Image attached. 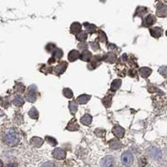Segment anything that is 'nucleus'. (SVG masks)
<instances>
[{
	"instance_id": "obj_34",
	"label": "nucleus",
	"mask_w": 167,
	"mask_h": 167,
	"mask_svg": "<svg viewBox=\"0 0 167 167\" xmlns=\"http://www.w3.org/2000/svg\"><path fill=\"white\" fill-rule=\"evenodd\" d=\"M166 36H167V31H166Z\"/></svg>"
},
{
	"instance_id": "obj_4",
	"label": "nucleus",
	"mask_w": 167,
	"mask_h": 167,
	"mask_svg": "<svg viewBox=\"0 0 167 167\" xmlns=\"http://www.w3.org/2000/svg\"><path fill=\"white\" fill-rule=\"evenodd\" d=\"M53 156L57 160H64L66 156V153L64 150H62L60 148H58V149H55L54 150Z\"/></svg>"
},
{
	"instance_id": "obj_30",
	"label": "nucleus",
	"mask_w": 167,
	"mask_h": 167,
	"mask_svg": "<svg viewBox=\"0 0 167 167\" xmlns=\"http://www.w3.org/2000/svg\"><path fill=\"white\" fill-rule=\"evenodd\" d=\"M90 47L92 48L93 50H100V45L97 42H92L90 43Z\"/></svg>"
},
{
	"instance_id": "obj_11",
	"label": "nucleus",
	"mask_w": 167,
	"mask_h": 167,
	"mask_svg": "<svg viewBox=\"0 0 167 167\" xmlns=\"http://www.w3.org/2000/svg\"><path fill=\"white\" fill-rule=\"evenodd\" d=\"M113 134L117 138H122L125 134V129L120 126H115L113 129Z\"/></svg>"
},
{
	"instance_id": "obj_19",
	"label": "nucleus",
	"mask_w": 167,
	"mask_h": 167,
	"mask_svg": "<svg viewBox=\"0 0 167 167\" xmlns=\"http://www.w3.org/2000/svg\"><path fill=\"white\" fill-rule=\"evenodd\" d=\"M121 85V80L120 79H115L111 84V90L113 92H115Z\"/></svg>"
},
{
	"instance_id": "obj_6",
	"label": "nucleus",
	"mask_w": 167,
	"mask_h": 167,
	"mask_svg": "<svg viewBox=\"0 0 167 167\" xmlns=\"http://www.w3.org/2000/svg\"><path fill=\"white\" fill-rule=\"evenodd\" d=\"M79 58H80V59H82L83 61L89 62L92 59V54L87 50H83L82 53L79 54Z\"/></svg>"
},
{
	"instance_id": "obj_23",
	"label": "nucleus",
	"mask_w": 167,
	"mask_h": 167,
	"mask_svg": "<svg viewBox=\"0 0 167 167\" xmlns=\"http://www.w3.org/2000/svg\"><path fill=\"white\" fill-rule=\"evenodd\" d=\"M87 33L86 32H84V31H80L79 33H78L76 34V39L79 40V41H81V42H84V40H86L87 39Z\"/></svg>"
},
{
	"instance_id": "obj_21",
	"label": "nucleus",
	"mask_w": 167,
	"mask_h": 167,
	"mask_svg": "<svg viewBox=\"0 0 167 167\" xmlns=\"http://www.w3.org/2000/svg\"><path fill=\"white\" fill-rule=\"evenodd\" d=\"M92 122V117L90 116L89 115H85L82 117L81 119V123L85 125H89Z\"/></svg>"
},
{
	"instance_id": "obj_20",
	"label": "nucleus",
	"mask_w": 167,
	"mask_h": 167,
	"mask_svg": "<svg viewBox=\"0 0 167 167\" xmlns=\"http://www.w3.org/2000/svg\"><path fill=\"white\" fill-rule=\"evenodd\" d=\"M31 143H32V145H33L34 146L39 147V146H41V145H43L44 140L42 139H40L39 137H33V139H31Z\"/></svg>"
},
{
	"instance_id": "obj_28",
	"label": "nucleus",
	"mask_w": 167,
	"mask_h": 167,
	"mask_svg": "<svg viewBox=\"0 0 167 167\" xmlns=\"http://www.w3.org/2000/svg\"><path fill=\"white\" fill-rule=\"evenodd\" d=\"M29 116L31 117V118H33V119H37V118L39 117V113L36 110L35 108H33V109L30 110V112H29Z\"/></svg>"
},
{
	"instance_id": "obj_25",
	"label": "nucleus",
	"mask_w": 167,
	"mask_h": 167,
	"mask_svg": "<svg viewBox=\"0 0 167 167\" xmlns=\"http://www.w3.org/2000/svg\"><path fill=\"white\" fill-rule=\"evenodd\" d=\"M23 102H24L23 99L21 96H19V95L16 96V97L14 98V100H13V104H14V105H17V106L23 105Z\"/></svg>"
},
{
	"instance_id": "obj_27",
	"label": "nucleus",
	"mask_w": 167,
	"mask_h": 167,
	"mask_svg": "<svg viewBox=\"0 0 167 167\" xmlns=\"http://www.w3.org/2000/svg\"><path fill=\"white\" fill-rule=\"evenodd\" d=\"M63 94H64V95L66 97V98H68V99H70V98H72L73 97V92L71 89H68V88H66V89H64V92H63Z\"/></svg>"
},
{
	"instance_id": "obj_10",
	"label": "nucleus",
	"mask_w": 167,
	"mask_h": 167,
	"mask_svg": "<svg viewBox=\"0 0 167 167\" xmlns=\"http://www.w3.org/2000/svg\"><path fill=\"white\" fill-rule=\"evenodd\" d=\"M156 13H157V15H158V16H160V17L167 16V7L166 6L163 5V4H160V5L157 7Z\"/></svg>"
},
{
	"instance_id": "obj_14",
	"label": "nucleus",
	"mask_w": 167,
	"mask_h": 167,
	"mask_svg": "<svg viewBox=\"0 0 167 167\" xmlns=\"http://www.w3.org/2000/svg\"><path fill=\"white\" fill-rule=\"evenodd\" d=\"M79 52L77 51V50H72L71 52H69V60L71 62H74L75 61V60H77L79 58Z\"/></svg>"
},
{
	"instance_id": "obj_18",
	"label": "nucleus",
	"mask_w": 167,
	"mask_h": 167,
	"mask_svg": "<svg viewBox=\"0 0 167 167\" xmlns=\"http://www.w3.org/2000/svg\"><path fill=\"white\" fill-rule=\"evenodd\" d=\"M66 129H69V130H71V131H74V130L79 129V125L77 122H76V120H73L71 122H69Z\"/></svg>"
},
{
	"instance_id": "obj_5",
	"label": "nucleus",
	"mask_w": 167,
	"mask_h": 167,
	"mask_svg": "<svg viewBox=\"0 0 167 167\" xmlns=\"http://www.w3.org/2000/svg\"><path fill=\"white\" fill-rule=\"evenodd\" d=\"M156 22V17L154 15H148L145 18L144 21H143V25L145 27H150V26H152Z\"/></svg>"
},
{
	"instance_id": "obj_2",
	"label": "nucleus",
	"mask_w": 167,
	"mask_h": 167,
	"mask_svg": "<svg viewBox=\"0 0 167 167\" xmlns=\"http://www.w3.org/2000/svg\"><path fill=\"white\" fill-rule=\"evenodd\" d=\"M133 155L130 152H125L121 156V161L125 166H129L133 163Z\"/></svg>"
},
{
	"instance_id": "obj_3",
	"label": "nucleus",
	"mask_w": 167,
	"mask_h": 167,
	"mask_svg": "<svg viewBox=\"0 0 167 167\" xmlns=\"http://www.w3.org/2000/svg\"><path fill=\"white\" fill-rule=\"evenodd\" d=\"M102 167H114L115 166V160L111 156H106L101 161Z\"/></svg>"
},
{
	"instance_id": "obj_31",
	"label": "nucleus",
	"mask_w": 167,
	"mask_h": 167,
	"mask_svg": "<svg viewBox=\"0 0 167 167\" xmlns=\"http://www.w3.org/2000/svg\"><path fill=\"white\" fill-rule=\"evenodd\" d=\"M87 47H88V45H86L85 43H84H84H81L80 45H79V50H84V49H87Z\"/></svg>"
},
{
	"instance_id": "obj_16",
	"label": "nucleus",
	"mask_w": 167,
	"mask_h": 167,
	"mask_svg": "<svg viewBox=\"0 0 167 167\" xmlns=\"http://www.w3.org/2000/svg\"><path fill=\"white\" fill-rule=\"evenodd\" d=\"M89 99H90V96H89V95H80L78 99H77V102H78L79 105H84V104H86V103L89 101Z\"/></svg>"
},
{
	"instance_id": "obj_29",
	"label": "nucleus",
	"mask_w": 167,
	"mask_h": 167,
	"mask_svg": "<svg viewBox=\"0 0 167 167\" xmlns=\"http://www.w3.org/2000/svg\"><path fill=\"white\" fill-rule=\"evenodd\" d=\"M99 40H100V41L103 42V43H105V42L107 41L105 33H104L103 31H101V30L99 32Z\"/></svg>"
},
{
	"instance_id": "obj_33",
	"label": "nucleus",
	"mask_w": 167,
	"mask_h": 167,
	"mask_svg": "<svg viewBox=\"0 0 167 167\" xmlns=\"http://www.w3.org/2000/svg\"><path fill=\"white\" fill-rule=\"evenodd\" d=\"M3 166V163H2V161H0V167H2Z\"/></svg>"
},
{
	"instance_id": "obj_26",
	"label": "nucleus",
	"mask_w": 167,
	"mask_h": 167,
	"mask_svg": "<svg viewBox=\"0 0 167 167\" xmlns=\"http://www.w3.org/2000/svg\"><path fill=\"white\" fill-rule=\"evenodd\" d=\"M85 28H86V30L90 33H93L94 32H95L96 30V27H95L94 24H90V23H85L84 24Z\"/></svg>"
},
{
	"instance_id": "obj_7",
	"label": "nucleus",
	"mask_w": 167,
	"mask_h": 167,
	"mask_svg": "<svg viewBox=\"0 0 167 167\" xmlns=\"http://www.w3.org/2000/svg\"><path fill=\"white\" fill-rule=\"evenodd\" d=\"M116 54L110 51L104 55V60L107 63H115L116 60Z\"/></svg>"
},
{
	"instance_id": "obj_15",
	"label": "nucleus",
	"mask_w": 167,
	"mask_h": 167,
	"mask_svg": "<svg viewBox=\"0 0 167 167\" xmlns=\"http://www.w3.org/2000/svg\"><path fill=\"white\" fill-rule=\"evenodd\" d=\"M139 74L143 78H147L151 74V69L150 68H147V67H143V68L139 69Z\"/></svg>"
},
{
	"instance_id": "obj_22",
	"label": "nucleus",
	"mask_w": 167,
	"mask_h": 167,
	"mask_svg": "<svg viewBox=\"0 0 167 167\" xmlns=\"http://www.w3.org/2000/svg\"><path fill=\"white\" fill-rule=\"evenodd\" d=\"M69 110H70V112L72 115H74L77 110H78V104L75 102V101H71L69 102Z\"/></svg>"
},
{
	"instance_id": "obj_12",
	"label": "nucleus",
	"mask_w": 167,
	"mask_h": 167,
	"mask_svg": "<svg viewBox=\"0 0 167 167\" xmlns=\"http://www.w3.org/2000/svg\"><path fill=\"white\" fill-rule=\"evenodd\" d=\"M81 31V24L79 23H73L70 26V32L74 34H77Z\"/></svg>"
},
{
	"instance_id": "obj_8",
	"label": "nucleus",
	"mask_w": 167,
	"mask_h": 167,
	"mask_svg": "<svg viewBox=\"0 0 167 167\" xmlns=\"http://www.w3.org/2000/svg\"><path fill=\"white\" fill-rule=\"evenodd\" d=\"M150 35L156 39H158L161 36L162 34V28H159V27H154V28H150Z\"/></svg>"
},
{
	"instance_id": "obj_32",
	"label": "nucleus",
	"mask_w": 167,
	"mask_h": 167,
	"mask_svg": "<svg viewBox=\"0 0 167 167\" xmlns=\"http://www.w3.org/2000/svg\"><path fill=\"white\" fill-rule=\"evenodd\" d=\"M42 167H56L54 166V164H53V163H50V162H48V163H46L45 164L44 166Z\"/></svg>"
},
{
	"instance_id": "obj_24",
	"label": "nucleus",
	"mask_w": 167,
	"mask_h": 167,
	"mask_svg": "<svg viewBox=\"0 0 167 167\" xmlns=\"http://www.w3.org/2000/svg\"><path fill=\"white\" fill-rule=\"evenodd\" d=\"M120 146H121V144H120V142L118 140V139H112L111 141H110V147H111L112 149L116 150V149L120 148Z\"/></svg>"
},
{
	"instance_id": "obj_9",
	"label": "nucleus",
	"mask_w": 167,
	"mask_h": 167,
	"mask_svg": "<svg viewBox=\"0 0 167 167\" xmlns=\"http://www.w3.org/2000/svg\"><path fill=\"white\" fill-rule=\"evenodd\" d=\"M100 63H101V59L100 58V56H95V59L90 60V64L88 67H89V69H94L100 65Z\"/></svg>"
},
{
	"instance_id": "obj_13",
	"label": "nucleus",
	"mask_w": 167,
	"mask_h": 167,
	"mask_svg": "<svg viewBox=\"0 0 167 167\" xmlns=\"http://www.w3.org/2000/svg\"><path fill=\"white\" fill-rule=\"evenodd\" d=\"M67 68V63L66 62H62L59 64H58L54 69V71H56V74H60L62 73H64L65 71Z\"/></svg>"
},
{
	"instance_id": "obj_1",
	"label": "nucleus",
	"mask_w": 167,
	"mask_h": 167,
	"mask_svg": "<svg viewBox=\"0 0 167 167\" xmlns=\"http://www.w3.org/2000/svg\"><path fill=\"white\" fill-rule=\"evenodd\" d=\"M4 142L8 145L13 146L18 143V135L14 131H10L4 137Z\"/></svg>"
},
{
	"instance_id": "obj_17",
	"label": "nucleus",
	"mask_w": 167,
	"mask_h": 167,
	"mask_svg": "<svg viewBox=\"0 0 167 167\" xmlns=\"http://www.w3.org/2000/svg\"><path fill=\"white\" fill-rule=\"evenodd\" d=\"M29 92L27 93V95H26V99L29 101V102H33V101H35L36 100V93H35V91H33L32 89H30L28 90Z\"/></svg>"
}]
</instances>
